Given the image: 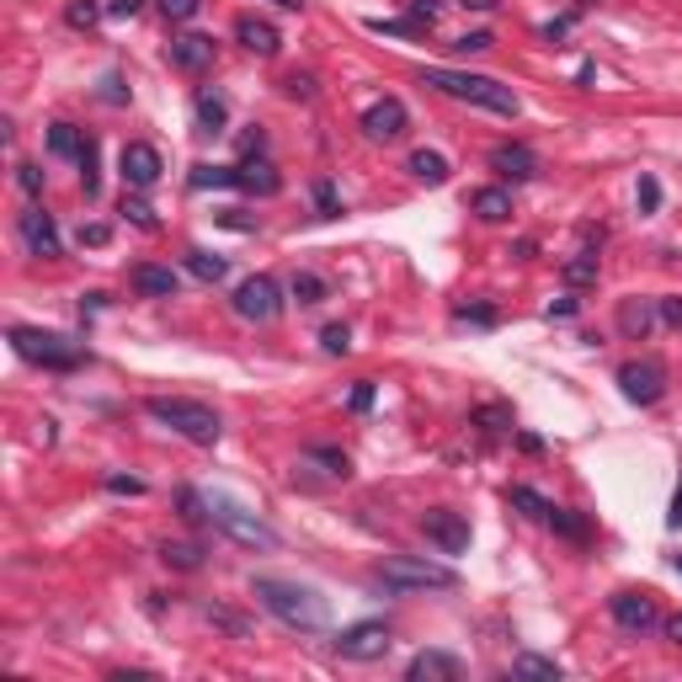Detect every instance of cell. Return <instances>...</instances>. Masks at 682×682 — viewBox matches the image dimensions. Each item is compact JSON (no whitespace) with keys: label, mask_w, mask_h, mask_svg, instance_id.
I'll return each mask as SVG.
<instances>
[{"label":"cell","mask_w":682,"mask_h":682,"mask_svg":"<svg viewBox=\"0 0 682 682\" xmlns=\"http://www.w3.org/2000/svg\"><path fill=\"white\" fill-rule=\"evenodd\" d=\"M618 384H624V400H634V406H656L661 394H666V363H661V358L624 363L618 368Z\"/></svg>","instance_id":"obj_9"},{"label":"cell","mask_w":682,"mask_h":682,"mask_svg":"<svg viewBox=\"0 0 682 682\" xmlns=\"http://www.w3.org/2000/svg\"><path fill=\"white\" fill-rule=\"evenodd\" d=\"M512 507H528V517H549V507H555V501H544L538 490L517 486V490H512Z\"/></svg>","instance_id":"obj_34"},{"label":"cell","mask_w":682,"mask_h":682,"mask_svg":"<svg viewBox=\"0 0 682 682\" xmlns=\"http://www.w3.org/2000/svg\"><path fill=\"white\" fill-rule=\"evenodd\" d=\"M145 411H149V421H160L166 432L197 442V448H214L220 432H224L220 411H214V406H203V400H187V394H149Z\"/></svg>","instance_id":"obj_3"},{"label":"cell","mask_w":682,"mask_h":682,"mask_svg":"<svg viewBox=\"0 0 682 682\" xmlns=\"http://www.w3.org/2000/svg\"><path fill=\"white\" fill-rule=\"evenodd\" d=\"M555 534H565V538H576V544H586V523L576 517V512H565V507H549V517H544Z\"/></svg>","instance_id":"obj_29"},{"label":"cell","mask_w":682,"mask_h":682,"mask_svg":"<svg viewBox=\"0 0 682 682\" xmlns=\"http://www.w3.org/2000/svg\"><path fill=\"white\" fill-rule=\"evenodd\" d=\"M160 561L182 565V571H197V565H203V549H197V544H160Z\"/></svg>","instance_id":"obj_31"},{"label":"cell","mask_w":682,"mask_h":682,"mask_svg":"<svg viewBox=\"0 0 682 682\" xmlns=\"http://www.w3.org/2000/svg\"><path fill=\"white\" fill-rule=\"evenodd\" d=\"M293 299H299V304H325V299H331V283H325L320 272H299V277H293Z\"/></svg>","instance_id":"obj_26"},{"label":"cell","mask_w":682,"mask_h":682,"mask_svg":"<svg viewBox=\"0 0 682 682\" xmlns=\"http://www.w3.org/2000/svg\"><path fill=\"white\" fill-rule=\"evenodd\" d=\"M107 490H118V496H145V480H134V475H113Z\"/></svg>","instance_id":"obj_43"},{"label":"cell","mask_w":682,"mask_h":682,"mask_svg":"<svg viewBox=\"0 0 682 682\" xmlns=\"http://www.w3.org/2000/svg\"><path fill=\"white\" fill-rule=\"evenodd\" d=\"M406 678L411 682H454L464 678V661L448 656V651H421V656H411V666H406Z\"/></svg>","instance_id":"obj_16"},{"label":"cell","mask_w":682,"mask_h":682,"mask_svg":"<svg viewBox=\"0 0 682 682\" xmlns=\"http://www.w3.org/2000/svg\"><path fill=\"white\" fill-rule=\"evenodd\" d=\"M406 170H411L416 182H427V187H442V182H448V160H442L438 149H416L411 160H406Z\"/></svg>","instance_id":"obj_21"},{"label":"cell","mask_w":682,"mask_h":682,"mask_svg":"<svg viewBox=\"0 0 682 682\" xmlns=\"http://www.w3.org/2000/svg\"><path fill=\"white\" fill-rule=\"evenodd\" d=\"M193 187H235V166H193Z\"/></svg>","instance_id":"obj_30"},{"label":"cell","mask_w":682,"mask_h":682,"mask_svg":"<svg viewBox=\"0 0 682 682\" xmlns=\"http://www.w3.org/2000/svg\"><path fill=\"white\" fill-rule=\"evenodd\" d=\"M160 11H166L170 22H193L197 11H203V0H160Z\"/></svg>","instance_id":"obj_37"},{"label":"cell","mask_w":682,"mask_h":682,"mask_svg":"<svg viewBox=\"0 0 682 682\" xmlns=\"http://www.w3.org/2000/svg\"><path fill=\"white\" fill-rule=\"evenodd\" d=\"M160 170H166V160L155 145H123V182L128 187H155Z\"/></svg>","instance_id":"obj_14"},{"label":"cell","mask_w":682,"mask_h":682,"mask_svg":"<svg viewBox=\"0 0 682 682\" xmlns=\"http://www.w3.org/2000/svg\"><path fill=\"white\" fill-rule=\"evenodd\" d=\"M139 11V0H113V17H134Z\"/></svg>","instance_id":"obj_53"},{"label":"cell","mask_w":682,"mask_h":682,"mask_svg":"<svg viewBox=\"0 0 682 682\" xmlns=\"http://www.w3.org/2000/svg\"><path fill=\"white\" fill-rule=\"evenodd\" d=\"M235 38H241L251 53H262V59H272V53L283 49V32L272 22H262V17H241V22H235Z\"/></svg>","instance_id":"obj_17"},{"label":"cell","mask_w":682,"mask_h":682,"mask_svg":"<svg viewBox=\"0 0 682 682\" xmlns=\"http://www.w3.org/2000/svg\"><path fill=\"white\" fill-rule=\"evenodd\" d=\"M17 182H22V193H27V197H38V193H43V170H38V166H27V160L17 166Z\"/></svg>","instance_id":"obj_40"},{"label":"cell","mask_w":682,"mask_h":682,"mask_svg":"<svg viewBox=\"0 0 682 682\" xmlns=\"http://www.w3.org/2000/svg\"><path fill=\"white\" fill-rule=\"evenodd\" d=\"M277 310H283V289L272 277H245L235 289V315L241 320H277Z\"/></svg>","instance_id":"obj_11"},{"label":"cell","mask_w":682,"mask_h":682,"mask_svg":"<svg viewBox=\"0 0 682 682\" xmlns=\"http://www.w3.org/2000/svg\"><path fill=\"white\" fill-rule=\"evenodd\" d=\"M315 203H320V214H325V220H331V214H341L337 187H331V182H315Z\"/></svg>","instance_id":"obj_42"},{"label":"cell","mask_w":682,"mask_h":682,"mask_svg":"<svg viewBox=\"0 0 682 682\" xmlns=\"http://www.w3.org/2000/svg\"><path fill=\"white\" fill-rule=\"evenodd\" d=\"M176 501H182V517H187V523H208V496H203V490L187 486Z\"/></svg>","instance_id":"obj_33"},{"label":"cell","mask_w":682,"mask_h":682,"mask_svg":"<svg viewBox=\"0 0 682 682\" xmlns=\"http://www.w3.org/2000/svg\"><path fill=\"white\" fill-rule=\"evenodd\" d=\"M597 277V256L592 251H582L576 262H565V283H592Z\"/></svg>","instance_id":"obj_35"},{"label":"cell","mask_w":682,"mask_h":682,"mask_svg":"<svg viewBox=\"0 0 682 682\" xmlns=\"http://www.w3.org/2000/svg\"><path fill=\"white\" fill-rule=\"evenodd\" d=\"M304 459L325 464V475H331V480H347V475H352V464H347V454H341V448H310Z\"/></svg>","instance_id":"obj_28"},{"label":"cell","mask_w":682,"mask_h":682,"mask_svg":"<svg viewBox=\"0 0 682 682\" xmlns=\"http://www.w3.org/2000/svg\"><path fill=\"white\" fill-rule=\"evenodd\" d=\"M608 613H613V624H618L624 634L661 630V608H656V597H651V592H613Z\"/></svg>","instance_id":"obj_8"},{"label":"cell","mask_w":682,"mask_h":682,"mask_svg":"<svg viewBox=\"0 0 682 682\" xmlns=\"http://www.w3.org/2000/svg\"><path fill=\"white\" fill-rule=\"evenodd\" d=\"M11 347H17V358L27 363L49 368V373H75L80 368V347L65 341L59 331H38V325H11Z\"/></svg>","instance_id":"obj_6"},{"label":"cell","mask_w":682,"mask_h":682,"mask_svg":"<svg viewBox=\"0 0 682 682\" xmlns=\"http://www.w3.org/2000/svg\"><path fill=\"white\" fill-rule=\"evenodd\" d=\"M666 630H672V640H678V645H682V613H678V618H672V624H666Z\"/></svg>","instance_id":"obj_55"},{"label":"cell","mask_w":682,"mask_h":682,"mask_svg":"<svg viewBox=\"0 0 682 682\" xmlns=\"http://www.w3.org/2000/svg\"><path fill=\"white\" fill-rule=\"evenodd\" d=\"M651 325H656V310H651L645 299H624V304H618V331H624V337L645 341L651 337Z\"/></svg>","instance_id":"obj_20"},{"label":"cell","mask_w":682,"mask_h":682,"mask_svg":"<svg viewBox=\"0 0 682 682\" xmlns=\"http://www.w3.org/2000/svg\"><path fill=\"white\" fill-rule=\"evenodd\" d=\"M656 203H661V182L656 176H640V208H645V214H656Z\"/></svg>","instance_id":"obj_41"},{"label":"cell","mask_w":682,"mask_h":682,"mask_svg":"<svg viewBox=\"0 0 682 682\" xmlns=\"http://www.w3.org/2000/svg\"><path fill=\"white\" fill-rule=\"evenodd\" d=\"M475 421H490V432H507L512 411H507V406H480V411H475Z\"/></svg>","instance_id":"obj_39"},{"label":"cell","mask_w":682,"mask_h":682,"mask_svg":"<svg viewBox=\"0 0 682 682\" xmlns=\"http://www.w3.org/2000/svg\"><path fill=\"white\" fill-rule=\"evenodd\" d=\"M421 86H432L442 97L454 101H469V107H486V113H501V118H517L523 113V101L512 86L501 80H490V75H475V70H448V65H432V70H421Z\"/></svg>","instance_id":"obj_2"},{"label":"cell","mask_w":682,"mask_h":682,"mask_svg":"<svg viewBox=\"0 0 682 682\" xmlns=\"http://www.w3.org/2000/svg\"><path fill=\"white\" fill-rule=\"evenodd\" d=\"M379 586L384 592H454L459 571L438 561H416V555H394L379 565Z\"/></svg>","instance_id":"obj_5"},{"label":"cell","mask_w":682,"mask_h":682,"mask_svg":"<svg viewBox=\"0 0 682 682\" xmlns=\"http://www.w3.org/2000/svg\"><path fill=\"white\" fill-rule=\"evenodd\" d=\"M224 118H230V107H224V97H214V91H203L197 97V123L214 134V128H224Z\"/></svg>","instance_id":"obj_27"},{"label":"cell","mask_w":682,"mask_h":682,"mask_svg":"<svg viewBox=\"0 0 682 682\" xmlns=\"http://www.w3.org/2000/svg\"><path fill=\"white\" fill-rule=\"evenodd\" d=\"M469 208H475L486 224H501L512 214V193H501V187H480V193L469 197Z\"/></svg>","instance_id":"obj_22"},{"label":"cell","mask_w":682,"mask_h":682,"mask_svg":"<svg viewBox=\"0 0 682 682\" xmlns=\"http://www.w3.org/2000/svg\"><path fill=\"white\" fill-rule=\"evenodd\" d=\"M454 49H464V53H480V49H490V38H486V32H464L459 43H454Z\"/></svg>","instance_id":"obj_48"},{"label":"cell","mask_w":682,"mask_h":682,"mask_svg":"<svg viewBox=\"0 0 682 682\" xmlns=\"http://www.w3.org/2000/svg\"><path fill=\"white\" fill-rule=\"evenodd\" d=\"M421 534H427V544H432L438 555H464V549H469V517L454 507H432L421 517Z\"/></svg>","instance_id":"obj_7"},{"label":"cell","mask_w":682,"mask_h":682,"mask_svg":"<svg viewBox=\"0 0 682 682\" xmlns=\"http://www.w3.org/2000/svg\"><path fill=\"white\" fill-rule=\"evenodd\" d=\"M390 651V630L379 624V618H368V624H352V630L337 634V656L341 661H379Z\"/></svg>","instance_id":"obj_10"},{"label":"cell","mask_w":682,"mask_h":682,"mask_svg":"<svg viewBox=\"0 0 682 682\" xmlns=\"http://www.w3.org/2000/svg\"><path fill=\"white\" fill-rule=\"evenodd\" d=\"M86 145H91V139H86V128H75V123H53V128H49V149H53V155H70V160H80V155H86Z\"/></svg>","instance_id":"obj_23"},{"label":"cell","mask_w":682,"mask_h":682,"mask_svg":"<svg viewBox=\"0 0 682 682\" xmlns=\"http://www.w3.org/2000/svg\"><path fill=\"white\" fill-rule=\"evenodd\" d=\"M490 166L501 170L507 182H528V176L538 170V155L528 145H496L490 149Z\"/></svg>","instance_id":"obj_18"},{"label":"cell","mask_w":682,"mask_h":682,"mask_svg":"<svg viewBox=\"0 0 682 682\" xmlns=\"http://www.w3.org/2000/svg\"><path fill=\"white\" fill-rule=\"evenodd\" d=\"M347 406H352V411H368V406H373V384H358V390H352V400H347Z\"/></svg>","instance_id":"obj_49"},{"label":"cell","mask_w":682,"mask_h":682,"mask_svg":"<svg viewBox=\"0 0 682 682\" xmlns=\"http://www.w3.org/2000/svg\"><path fill=\"white\" fill-rule=\"evenodd\" d=\"M517 678H561V661H549V656H523L517 666H512Z\"/></svg>","instance_id":"obj_32"},{"label":"cell","mask_w":682,"mask_h":682,"mask_svg":"<svg viewBox=\"0 0 682 682\" xmlns=\"http://www.w3.org/2000/svg\"><path fill=\"white\" fill-rule=\"evenodd\" d=\"M661 320H666V325H678V331H682V299H661Z\"/></svg>","instance_id":"obj_50"},{"label":"cell","mask_w":682,"mask_h":682,"mask_svg":"<svg viewBox=\"0 0 682 682\" xmlns=\"http://www.w3.org/2000/svg\"><path fill=\"white\" fill-rule=\"evenodd\" d=\"M272 6H283V11H304V0H272Z\"/></svg>","instance_id":"obj_54"},{"label":"cell","mask_w":682,"mask_h":682,"mask_svg":"<svg viewBox=\"0 0 682 682\" xmlns=\"http://www.w3.org/2000/svg\"><path fill=\"white\" fill-rule=\"evenodd\" d=\"M101 97H107V101H123V91H118V75H107V80H101Z\"/></svg>","instance_id":"obj_51"},{"label":"cell","mask_w":682,"mask_h":682,"mask_svg":"<svg viewBox=\"0 0 682 682\" xmlns=\"http://www.w3.org/2000/svg\"><path fill=\"white\" fill-rule=\"evenodd\" d=\"M672 528H682V480H678V496H672V517H666Z\"/></svg>","instance_id":"obj_52"},{"label":"cell","mask_w":682,"mask_h":682,"mask_svg":"<svg viewBox=\"0 0 682 682\" xmlns=\"http://www.w3.org/2000/svg\"><path fill=\"white\" fill-rule=\"evenodd\" d=\"M406 123H411L406 101L384 97V101H373V107L363 113V134H368V139H379V145H390V139H400V134H406Z\"/></svg>","instance_id":"obj_12"},{"label":"cell","mask_w":682,"mask_h":682,"mask_svg":"<svg viewBox=\"0 0 682 682\" xmlns=\"http://www.w3.org/2000/svg\"><path fill=\"white\" fill-rule=\"evenodd\" d=\"M107 235H113L107 224H80V245H107Z\"/></svg>","instance_id":"obj_46"},{"label":"cell","mask_w":682,"mask_h":682,"mask_svg":"<svg viewBox=\"0 0 682 682\" xmlns=\"http://www.w3.org/2000/svg\"><path fill=\"white\" fill-rule=\"evenodd\" d=\"M170 65L176 70H187V75H197V70H208L214 65V38H203V32H182V38H170Z\"/></svg>","instance_id":"obj_15"},{"label":"cell","mask_w":682,"mask_h":682,"mask_svg":"<svg viewBox=\"0 0 682 682\" xmlns=\"http://www.w3.org/2000/svg\"><path fill=\"white\" fill-rule=\"evenodd\" d=\"M187 272H193V277H203V283H220L224 272H230V262H224V256H214V251H187Z\"/></svg>","instance_id":"obj_25"},{"label":"cell","mask_w":682,"mask_h":682,"mask_svg":"<svg viewBox=\"0 0 682 682\" xmlns=\"http://www.w3.org/2000/svg\"><path fill=\"white\" fill-rule=\"evenodd\" d=\"M672 565H678V576H682V555H678V561H672Z\"/></svg>","instance_id":"obj_56"},{"label":"cell","mask_w":682,"mask_h":682,"mask_svg":"<svg viewBox=\"0 0 682 682\" xmlns=\"http://www.w3.org/2000/svg\"><path fill=\"white\" fill-rule=\"evenodd\" d=\"M134 289L149 299H170L176 293V272L170 267H134Z\"/></svg>","instance_id":"obj_24"},{"label":"cell","mask_w":682,"mask_h":682,"mask_svg":"<svg viewBox=\"0 0 682 682\" xmlns=\"http://www.w3.org/2000/svg\"><path fill=\"white\" fill-rule=\"evenodd\" d=\"M320 347H325L331 358H341V352H352V331H347V325H325V331H320Z\"/></svg>","instance_id":"obj_36"},{"label":"cell","mask_w":682,"mask_h":682,"mask_svg":"<svg viewBox=\"0 0 682 682\" xmlns=\"http://www.w3.org/2000/svg\"><path fill=\"white\" fill-rule=\"evenodd\" d=\"M97 17H101V11L91 6V0H75V6H70V22H75V27H91Z\"/></svg>","instance_id":"obj_44"},{"label":"cell","mask_w":682,"mask_h":682,"mask_svg":"<svg viewBox=\"0 0 682 682\" xmlns=\"http://www.w3.org/2000/svg\"><path fill=\"white\" fill-rule=\"evenodd\" d=\"M438 11H442L438 0H416V6H411V22H427V27H432V22H438Z\"/></svg>","instance_id":"obj_45"},{"label":"cell","mask_w":682,"mask_h":682,"mask_svg":"<svg viewBox=\"0 0 682 682\" xmlns=\"http://www.w3.org/2000/svg\"><path fill=\"white\" fill-rule=\"evenodd\" d=\"M251 597L262 603V608L277 618V624H289L299 634H315L331 624V603L320 597L315 586L304 582H283V576H256L251 582Z\"/></svg>","instance_id":"obj_1"},{"label":"cell","mask_w":682,"mask_h":682,"mask_svg":"<svg viewBox=\"0 0 682 682\" xmlns=\"http://www.w3.org/2000/svg\"><path fill=\"white\" fill-rule=\"evenodd\" d=\"M208 523H214L220 534H230L235 544H245V549H277V544H283L277 528H267L256 512L241 507V501L224 496V490H208Z\"/></svg>","instance_id":"obj_4"},{"label":"cell","mask_w":682,"mask_h":682,"mask_svg":"<svg viewBox=\"0 0 682 682\" xmlns=\"http://www.w3.org/2000/svg\"><path fill=\"white\" fill-rule=\"evenodd\" d=\"M17 230H22V245L32 251V256H59V224L32 203L27 214H17Z\"/></svg>","instance_id":"obj_13"},{"label":"cell","mask_w":682,"mask_h":682,"mask_svg":"<svg viewBox=\"0 0 682 682\" xmlns=\"http://www.w3.org/2000/svg\"><path fill=\"white\" fill-rule=\"evenodd\" d=\"M235 187L241 193H262V197H272L283 182H277V170L267 166V160H245V166H235Z\"/></svg>","instance_id":"obj_19"},{"label":"cell","mask_w":682,"mask_h":682,"mask_svg":"<svg viewBox=\"0 0 682 682\" xmlns=\"http://www.w3.org/2000/svg\"><path fill=\"white\" fill-rule=\"evenodd\" d=\"M459 320H475V325H496V315H490L486 304H464V310H459Z\"/></svg>","instance_id":"obj_47"},{"label":"cell","mask_w":682,"mask_h":682,"mask_svg":"<svg viewBox=\"0 0 682 682\" xmlns=\"http://www.w3.org/2000/svg\"><path fill=\"white\" fill-rule=\"evenodd\" d=\"M123 214H128V224H139V230H155V214H149V203H139V197H123Z\"/></svg>","instance_id":"obj_38"}]
</instances>
